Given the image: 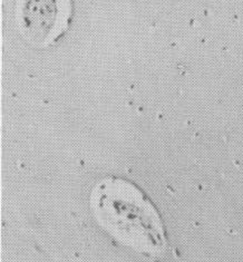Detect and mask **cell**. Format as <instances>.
<instances>
[{"mask_svg":"<svg viewBox=\"0 0 243 262\" xmlns=\"http://www.w3.org/2000/svg\"><path fill=\"white\" fill-rule=\"evenodd\" d=\"M89 204L97 223L117 242L148 259L164 254L167 239L162 218L135 183L104 177L93 188Z\"/></svg>","mask_w":243,"mask_h":262,"instance_id":"1","label":"cell"}]
</instances>
